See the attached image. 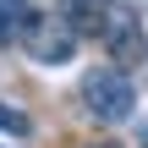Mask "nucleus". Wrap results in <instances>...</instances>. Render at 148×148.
<instances>
[{
    "instance_id": "1",
    "label": "nucleus",
    "mask_w": 148,
    "mask_h": 148,
    "mask_svg": "<svg viewBox=\"0 0 148 148\" xmlns=\"http://www.w3.org/2000/svg\"><path fill=\"white\" fill-rule=\"evenodd\" d=\"M16 44L27 49V60H33V66H66V60L77 55L82 33L71 27V16H66V11H38V5H27V11H22V22H16Z\"/></svg>"
},
{
    "instance_id": "2",
    "label": "nucleus",
    "mask_w": 148,
    "mask_h": 148,
    "mask_svg": "<svg viewBox=\"0 0 148 148\" xmlns=\"http://www.w3.org/2000/svg\"><path fill=\"white\" fill-rule=\"evenodd\" d=\"M77 99H82V110H88L93 121H104V126H121V121H132V115H137V88H132V77H126L115 60H110V66L82 71Z\"/></svg>"
},
{
    "instance_id": "3",
    "label": "nucleus",
    "mask_w": 148,
    "mask_h": 148,
    "mask_svg": "<svg viewBox=\"0 0 148 148\" xmlns=\"http://www.w3.org/2000/svg\"><path fill=\"white\" fill-rule=\"evenodd\" d=\"M93 38L110 49L115 66H137L148 55V33H143V22H137V5L132 0H104V16H99Z\"/></svg>"
},
{
    "instance_id": "4",
    "label": "nucleus",
    "mask_w": 148,
    "mask_h": 148,
    "mask_svg": "<svg viewBox=\"0 0 148 148\" xmlns=\"http://www.w3.org/2000/svg\"><path fill=\"white\" fill-rule=\"evenodd\" d=\"M60 11L71 16V27H77V33H88V38H93V27H99V16H104V0H60Z\"/></svg>"
},
{
    "instance_id": "5",
    "label": "nucleus",
    "mask_w": 148,
    "mask_h": 148,
    "mask_svg": "<svg viewBox=\"0 0 148 148\" xmlns=\"http://www.w3.org/2000/svg\"><path fill=\"white\" fill-rule=\"evenodd\" d=\"M0 137H27V115L16 104H0Z\"/></svg>"
},
{
    "instance_id": "6",
    "label": "nucleus",
    "mask_w": 148,
    "mask_h": 148,
    "mask_svg": "<svg viewBox=\"0 0 148 148\" xmlns=\"http://www.w3.org/2000/svg\"><path fill=\"white\" fill-rule=\"evenodd\" d=\"M16 22H22V11L11 0H0V44H16Z\"/></svg>"
},
{
    "instance_id": "7",
    "label": "nucleus",
    "mask_w": 148,
    "mask_h": 148,
    "mask_svg": "<svg viewBox=\"0 0 148 148\" xmlns=\"http://www.w3.org/2000/svg\"><path fill=\"white\" fill-rule=\"evenodd\" d=\"M11 5H16V11H27V5H33V0H11Z\"/></svg>"
},
{
    "instance_id": "8",
    "label": "nucleus",
    "mask_w": 148,
    "mask_h": 148,
    "mask_svg": "<svg viewBox=\"0 0 148 148\" xmlns=\"http://www.w3.org/2000/svg\"><path fill=\"white\" fill-rule=\"evenodd\" d=\"M88 148H121V143H88Z\"/></svg>"
},
{
    "instance_id": "9",
    "label": "nucleus",
    "mask_w": 148,
    "mask_h": 148,
    "mask_svg": "<svg viewBox=\"0 0 148 148\" xmlns=\"http://www.w3.org/2000/svg\"><path fill=\"white\" fill-rule=\"evenodd\" d=\"M143 148H148V132H143Z\"/></svg>"
}]
</instances>
